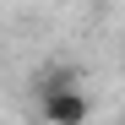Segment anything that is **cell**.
<instances>
[{
  "mask_svg": "<svg viewBox=\"0 0 125 125\" xmlns=\"http://www.w3.org/2000/svg\"><path fill=\"white\" fill-rule=\"evenodd\" d=\"M38 120H44V125H87V120H93L87 87H65V93L38 98Z\"/></svg>",
  "mask_w": 125,
  "mask_h": 125,
  "instance_id": "1",
  "label": "cell"
},
{
  "mask_svg": "<svg viewBox=\"0 0 125 125\" xmlns=\"http://www.w3.org/2000/svg\"><path fill=\"white\" fill-rule=\"evenodd\" d=\"M65 87H82V71H76V65H49V71H38V76H33V93H38V98L65 93Z\"/></svg>",
  "mask_w": 125,
  "mask_h": 125,
  "instance_id": "2",
  "label": "cell"
}]
</instances>
